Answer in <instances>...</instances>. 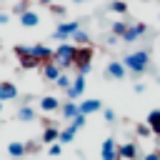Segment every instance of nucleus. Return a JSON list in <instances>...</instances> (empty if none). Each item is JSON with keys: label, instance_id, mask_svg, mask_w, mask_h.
Masks as SVG:
<instances>
[{"label": "nucleus", "instance_id": "nucleus-1", "mask_svg": "<svg viewBox=\"0 0 160 160\" xmlns=\"http://www.w3.org/2000/svg\"><path fill=\"white\" fill-rule=\"evenodd\" d=\"M122 65H125L130 72L140 75V72H145L148 65H150V52H148V50H135V52H130V55L122 58Z\"/></svg>", "mask_w": 160, "mask_h": 160}, {"label": "nucleus", "instance_id": "nucleus-2", "mask_svg": "<svg viewBox=\"0 0 160 160\" xmlns=\"http://www.w3.org/2000/svg\"><path fill=\"white\" fill-rule=\"evenodd\" d=\"M75 52H78L75 45H70V42H60V45L55 48V58H52V62H55L60 70H65V68L75 65Z\"/></svg>", "mask_w": 160, "mask_h": 160}, {"label": "nucleus", "instance_id": "nucleus-3", "mask_svg": "<svg viewBox=\"0 0 160 160\" xmlns=\"http://www.w3.org/2000/svg\"><path fill=\"white\" fill-rule=\"evenodd\" d=\"M92 48L88 45V48H78V52H75V68H78V75H88L90 72V68H92Z\"/></svg>", "mask_w": 160, "mask_h": 160}, {"label": "nucleus", "instance_id": "nucleus-4", "mask_svg": "<svg viewBox=\"0 0 160 160\" xmlns=\"http://www.w3.org/2000/svg\"><path fill=\"white\" fill-rule=\"evenodd\" d=\"M15 55L20 58V68H22V70H32V68L40 65V60H38L35 55H30V48H28V45H18V48H15Z\"/></svg>", "mask_w": 160, "mask_h": 160}, {"label": "nucleus", "instance_id": "nucleus-5", "mask_svg": "<svg viewBox=\"0 0 160 160\" xmlns=\"http://www.w3.org/2000/svg\"><path fill=\"white\" fill-rule=\"evenodd\" d=\"M78 30H80V22H78V20L60 22V25L55 28V40H68V38H72Z\"/></svg>", "mask_w": 160, "mask_h": 160}, {"label": "nucleus", "instance_id": "nucleus-6", "mask_svg": "<svg viewBox=\"0 0 160 160\" xmlns=\"http://www.w3.org/2000/svg\"><path fill=\"white\" fill-rule=\"evenodd\" d=\"M100 160H120L115 138H105L102 140V145H100Z\"/></svg>", "mask_w": 160, "mask_h": 160}, {"label": "nucleus", "instance_id": "nucleus-7", "mask_svg": "<svg viewBox=\"0 0 160 160\" xmlns=\"http://www.w3.org/2000/svg\"><path fill=\"white\" fill-rule=\"evenodd\" d=\"M105 75H108V78H112V80H125L128 68L122 65V60H110V62H108V68H105Z\"/></svg>", "mask_w": 160, "mask_h": 160}, {"label": "nucleus", "instance_id": "nucleus-8", "mask_svg": "<svg viewBox=\"0 0 160 160\" xmlns=\"http://www.w3.org/2000/svg\"><path fill=\"white\" fill-rule=\"evenodd\" d=\"M30 55H35V58H38V60L45 65V62H52L55 50H50L48 45H40V42H38V45H30Z\"/></svg>", "mask_w": 160, "mask_h": 160}, {"label": "nucleus", "instance_id": "nucleus-9", "mask_svg": "<svg viewBox=\"0 0 160 160\" xmlns=\"http://www.w3.org/2000/svg\"><path fill=\"white\" fill-rule=\"evenodd\" d=\"M65 92H68V98H70V100L80 98V95L85 92V75H75V78H72V85H70Z\"/></svg>", "mask_w": 160, "mask_h": 160}, {"label": "nucleus", "instance_id": "nucleus-10", "mask_svg": "<svg viewBox=\"0 0 160 160\" xmlns=\"http://www.w3.org/2000/svg\"><path fill=\"white\" fill-rule=\"evenodd\" d=\"M145 25L142 22H135V25H128V30H125V35H122V42H135L140 35H145Z\"/></svg>", "mask_w": 160, "mask_h": 160}, {"label": "nucleus", "instance_id": "nucleus-11", "mask_svg": "<svg viewBox=\"0 0 160 160\" xmlns=\"http://www.w3.org/2000/svg\"><path fill=\"white\" fill-rule=\"evenodd\" d=\"M118 155H120V160H138V145L122 142V145H118Z\"/></svg>", "mask_w": 160, "mask_h": 160}, {"label": "nucleus", "instance_id": "nucleus-12", "mask_svg": "<svg viewBox=\"0 0 160 160\" xmlns=\"http://www.w3.org/2000/svg\"><path fill=\"white\" fill-rule=\"evenodd\" d=\"M78 108H80V112H82V115H92V112H100V110H102V102L92 98V100H82Z\"/></svg>", "mask_w": 160, "mask_h": 160}, {"label": "nucleus", "instance_id": "nucleus-13", "mask_svg": "<svg viewBox=\"0 0 160 160\" xmlns=\"http://www.w3.org/2000/svg\"><path fill=\"white\" fill-rule=\"evenodd\" d=\"M18 98V88L12 82H0V102L2 100H15Z\"/></svg>", "mask_w": 160, "mask_h": 160}, {"label": "nucleus", "instance_id": "nucleus-14", "mask_svg": "<svg viewBox=\"0 0 160 160\" xmlns=\"http://www.w3.org/2000/svg\"><path fill=\"white\" fill-rule=\"evenodd\" d=\"M40 110H45V112H55V110H60V100L52 98V95H45V98L40 100Z\"/></svg>", "mask_w": 160, "mask_h": 160}, {"label": "nucleus", "instance_id": "nucleus-15", "mask_svg": "<svg viewBox=\"0 0 160 160\" xmlns=\"http://www.w3.org/2000/svg\"><path fill=\"white\" fill-rule=\"evenodd\" d=\"M60 112H62V118H65V120H72L75 115H80V108H78L72 100H68V102H62V105H60Z\"/></svg>", "mask_w": 160, "mask_h": 160}, {"label": "nucleus", "instance_id": "nucleus-16", "mask_svg": "<svg viewBox=\"0 0 160 160\" xmlns=\"http://www.w3.org/2000/svg\"><path fill=\"white\" fill-rule=\"evenodd\" d=\"M40 22V18H38V12H32V10H25L22 15H20V25L22 28H35Z\"/></svg>", "mask_w": 160, "mask_h": 160}, {"label": "nucleus", "instance_id": "nucleus-17", "mask_svg": "<svg viewBox=\"0 0 160 160\" xmlns=\"http://www.w3.org/2000/svg\"><path fill=\"white\" fill-rule=\"evenodd\" d=\"M42 78H45V80H52V82H55V80L60 78V68H58L55 62H45V65H42Z\"/></svg>", "mask_w": 160, "mask_h": 160}, {"label": "nucleus", "instance_id": "nucleus-18", "mask_svg": "<svg viewBox=\"0 0 160 160\" xmlns=\"http://www.w3.org/2000/svg\"><path fill=\"white\" fill-rule=\"evenodd\" d=\"M58 138H60V130H58L55 125H48L45 132H42V142H45V145H52V142H58Z\"/></svg>", "mask_w": 160, "mask_h": 160}, {"label": "nucleus", "instance_id": "nucleus-19", "mask_svg": "<svg viewBox=\"0 0 160 160\" xmlns=\"http://www.w3.org/2000/svg\"><path fill=\"white\" fill-rule=\"evenodd\" d=\"M148 125H150L152 135H160V110H150L148 112Z\"/></svg>", "mask_w": 160, "mask_h": 160}, {"label": "nucleus", "instance_id": "nucleus-20", "mask_svg": "<svg viewBox=\"0 0 160 160\" xmlns=\"http://www.w3.org/2000/svg\"><path fill=\"white\" fill-rule=\"evenodd\" d=\"M18 120H20V122H32V120H35V110H32L30 105H22V108L18 110Z\"/></svg>", "mask_w": 160, "mask_h": 160}, {"label": "nucleus", "instance_id": "nucleus-21", "mask_svg": "<svg viewBox=\"0 0 160 160\" xmlns=\"http://www.w3.org/2000/svg\"><path fill=\"white\" fill-rule=\"evenodd\" d=\"M75 132H78V130H75L72 125H68L65 130H60V138H58V142H60V145H68V142H72V140H75Z\"/></svg>", "mask_w": 160, "mask_h": 160}, {"label": "nucleus", "instance_id": "nucleus-22", "mask_svg": "<svg viewBox=\"0 0 160 160\" xmlns=\"http://www.w3.org/2000/svg\"><path fill=\"white\" fill-rule=\"evenodd\" d=\"M8 152H10L12 158H22V155H25L28 150H25V145H22V142H18V140H12V142L8 145Z\"/></svg>", "mask_w": 160, "mask_h": 160}, {"label": "nucleus", "instance_id": "nucleus-23", "mask_svg": "<svg viewBox=\"0 0 160 160\" xmlns=\"http://www.w3.org/2000/svg\"><path fill=\"white\" fill-rule=\"evenodd\" d=\"M110 10L125 15V12H128V2H125V0H112V2H110Z\"/></svg>", "mask_w": 160, "mask_h": 160}, {"label": "nucleus", "instance_id": "nucleus-24", "mask_svg": "<svg viewBox=\"0 0 160 160\" xmlns=\"http://www.w3.org/2000/svg\"><path fill=\"white\" fill-rule=\"evenodd\" d=\"M125 30H128V22H125V20L112 22V35H115V38H122V35H125Z\"/></svg>", "mask_w": 160, "mask_h": 160}, {"label": "nucleus", "instance_id": "nucleus-25", "mask_svg": "<svg viewBox=\"0 0 160 160\" xmlns=\"http://www.w3.org/2000/svg\"><path fill=\"white\" fill-rule=\"evenodd\" d=\"M72 40H75L80 48H88V42H90V38H88V32H85V30H78V32L72 35Z\"/></svg>", "mask_w": 160, "mask_h": 160}, {"label": "nucleus", "instance_id": "nucleus-26", "mask_svg": "<svg viewBox=\"0 0 160 160\" xmlns=\"http://www.w3.org/2000/svg\"><path fill=\"white\" fill-rule=\"evenodd\" d=\"M55 85H58V88H62V90H68V88L72 85V80H70V75H65V72H60V78L55 80Z\"/></svg>", "mask_w": 160, "mask_h": 160}, {"label": "nucleus", "instance_id": "nucleus-27", "mask_svg": "<svg viewBox=\"0 0 160 160\" xmlns=\"http://www.w3.org/2000/svg\"><path fill=\"white\" fill-rule=\"evenodd\" d=\"M85 122H88V115H82V112H80V115H75V118L70 120V125H72L75 130H80V128H85Z\"/></svg>", "mask_w": 160, "mask_h": 160}, {"label": "nucleus", "instance_id": "nucleus-28", "mask_svg": "<svg viewBox=\"0 0 160 160\" xmlns=\"http://www.w3.org/2000/svg\"><path fill=\"white\" fill-rule=\"evenodd\" d=\"M135 132H138L140 138H150V135H152V130H150V125H148V122H140V125L135 128Z\"/></svg>", "mask_w": 160, "mask_h": 160}, {"label": "nucleus", "instance_id": "nucleus-29", "mask_svg": "<svg viewBox=\"0 0 160 160\" xmlns=\"http://www.w3.org/2000/svg\"><path fill=\"white\" fill-rule=\"evenodd\" d=\"M102 118H105V122H115V110H102Z\"/></svg>", "mask_w": 160, "mask_h": 160}, {"label": "nucleus", "instance_id": "nucleus-30", "mask_svg": "<svg viewBox=\"0 0 160 160\" xmlns=\"http://www.w3.org/2000/svg\"><path fill=\"white\" fill-rule=\"evenodd\" d=\"M60 152H62V145H60V142H52V145H50V155H52V158H58Z\"/></svg>", "mask_w": 160, "mask_h": 160}, {"label": "nucleus", "instance_id": "nucleus-31", "mask_svg": "<svg viewBox=\"0 0 160 160\" xmlns=\"http://www.w3.org/2000/svg\"><path fill=\"white\" fill-rule=\"evenodd\" d=\"M25 10H28V2H25V0H20V2L15 5V12H18V15H22Z\"/></svg>", "mask_w": 160, "mask_h": 160}, {"label": "nucleus", "instance_id": "nucleus-32", "mask_svg": "<svg viewBox=\"0 0 160 160\" xmlns=\"http://www.w3.org/2000/svg\"><path fill=\"white\" fill-rule=\"evenodd\" d=\"M142 160H160V150H152V152H148Z\"/></svg>", "mask_w": 160, "mask_h": 160}, {"label": "nucleus", "instance_id": "nucleus-33", "mask_svg": "<svg viewBox=\"0 0 160 160\" xmlns=\"http://www.w3.org/2000/svg\"><path fill=\"white\" fill-rule=\"evenodd\" d=\"M52 12H55V15H62L65 8H62V5H52Z\"/></svg>", "mask_w": 160, "mask_h": 160}, {"label": "nucleus", "instance_id": "nucleus-34", "mask_svg": "<svg viewBox=\"0 0 160 160\" xmlns=\"http://www.w3.org/2000/svg\"><path fill=\"white\" fill-rule=\"evenodd\" d=\"M132 90H135V92H145V85H142V82H135Z\"/></svg>", "mask_w": 160, "mask_h": 160}, {"label": "nucleus", "instance_id": "nucleus-35", "mask_svg": "<svg viewBox=\"0 0 160 160\" xmlns=\"http://www.w3.org/2000/svg\"><path fill=\"white\" fill-rule=\"evenodd\" d=\"M8 20H10V15H5V12H0V25H8Z\"/></svg>", "mask_w": 160, "mask_h": 160}, {"label": "nucleus", "instance_id": "nucleus-36", "mask_svg": "<svg viewBox=\"0 0 160 160\" xmlns=\"http://www.w3.org/2000/svg\"><path fill=\"white\" fill-rule=\"evenodd\" d=\"M40 2H42V5H52V0H40Z\"/></svg>", "mask_w": 160, "mask_h": 160}, {"label": "nucleus", "instance_id": "nucleus-37", "mask_svg": "<svg viewBox=\"0 0 160 160\" xmlns=\"http://www.w3.org/2000/svg\"><path fill=\"white\" fill-rule=\"evenodd\" d=\"M72 2H88V0H72Z\"/></svg>", "mask_w": 160, "mask_h": 160}, {"label": "nucleus", "instance_id": "nucleus-38", "mask_svg": "<svg viewBox=\"0 0 160 160\" xmlns=\"http://www.w3.org/2000/svg\"><path fill=\"white\" fill-rule=\"evenodd\" d=\"M158 82H160V75H158Z\"/></svg>", "mask_w": 160, "mask_h": 160}, {"label": "nucleus", "instance_id": "nucleus-39", "mask_svg": "<svg viewBox=\"0 0 160 160\" xmlns=\"http://www.w3.org/2000/svg\"><path fill=\"white\" fill-rule=\"evenodd\" d=\"M0 110H2V102H0Z\"/></svg>", "mask_w": 160, "mask_h": 160}, {"label": "nucleus", "instance_id": "nucleus-40", "mask_svg": "<svg viewBox=\"0 0 160 160\" xmlns=\"http://www.w3.org/2000/svg\"><path fill=\"white\" fill-rule=\"evenodd\" d=\"M158 20H160V18H158Z\"/></svg>", "mask_w": 160, "mask_h": 160}]
</instances>
